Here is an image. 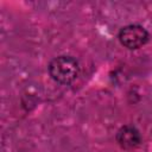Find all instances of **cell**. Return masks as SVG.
<instances>
[{"label":"cell","mask_w":152,"mask_h":152,"mask_svg":"<svg viewBox=\"0 0 152 152\" xmlns=\"http://www.w3.org/2000/svg\"><path fill=\"white\" fill-rule=\"evenodd\" d=\"M78 71V62L74 57L66 55L53 58L49 64V74L51 78L61 84L71 83L77 77Z\"/></svg>","instance_id":"obj_1"},{"label":"cell","mask_w":152,"mask_h":152,"mask_svg":"<svg viewBox=\"0 0 152 152\" xmlns=\"http://www.w3.org/2000/svg\"><path fill=\"white\" fill-rule=\"evenodd\" d=\"M119 40L127 49H139L148 40V32L138 24L126 25L119 32Z\"/></svg>","instance_id":"obj_2"},{"label":"cell","mask_w":152,"mask_h":152,"mask_svg":"<svg viewBox=\"0 0 152 152\" xmlns=\"http://www.w3.org/2000/svg\"><path fill=\"white\" fill-rule=\"evenodd\" d=\"M116 142L125 150H134L141 142L139 131L131 125L122 126L116 133Z\"/></svg>","instance_id":"obj_3"}]
</instances>
